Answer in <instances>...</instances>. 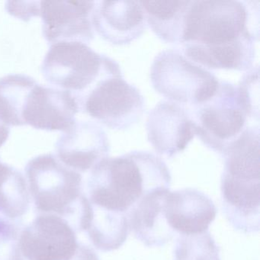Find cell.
I'll return each instance as SVG.
<instances>
[{"label": "cell", "instance_id": "23", "mask_svg": "<svg viewBox=\"0 0 260 260\" xmlns=\"http://www.w3.org/2000/svg\"><path fill=\"white\" fill-rule=\"evenodd\" d=\"M258 69L249 72L237 87L239 97L247 116L258 120Z\"/></svg>", "mask_w": 260, "mask_h": 260}, {"label": "cell", "instance_id": "13", "mask_svg": "<svg viewBox=\"0 0 260 260\" xmlns=\"http://www.w3.org/2000/svg\"><path fill=\"white\" fill-rule=\"evenodd\" d=\"M147 135L156 152L172 156L185 150L194 138V124L187 112L172 102L159 103L149 115Z\"/></svg>", "mask_w": 260, "mask_h": 260}, {"label": "cell", "instance_id": "17", "mask_svg": "<svg viewBox=\"0 0 260 260\" xmlns=\"http://www.w3.org/2000/svg\"><path fill=\"white\" fill-rule=\"evenodd\" d=\"M83 231L96 249L103 252L115 250L124 244L130 231L127 215L90 203Z\"/></svg>", "mask_w": 260, "mask_h": 260}, {"label": "cell", "instance_id": "11", "mask_svg": "<svg viewBox=\"0 0 260 260\" xmlns=\"http://www.w3.org/2000/svg\"><path fill=\"white\" fill-rule=\"evenodd\" d=\"M78 112V106L71 92L36 82L24 101L21 124L38 130L65 132L77 122Z\"/></svg>", "mask_w": 260, "mask_h": 260}, {"label": "cell", "instance_id": "4", "mask_svg": "<svg viewBox=\"0 0 260 260\" xmlns=\"http://www.w3.org/2000/svg\"><path fill=\"white\" fill-rule=\"evenodd\" d=\"M28 188L39 214H55L80 231L89 205L81 174L52 153L33 158L25 168Z\"/></svg>", "mask_w": 260, "mask_h": 260}, {"label": "cell", "instance_id": "12", "mask_svg": "<svg viewBox=\"0 0 260 260\" xmlns=\"http://www.w3.org/2000/svg\"><path fill=\"white\" fill-rule=\"evenodd\" d=\"M57 156L67 167L78 173L92 170L109 157L106 132L91 121H77L56 143Z\"/></svg>", "mask_w": 260, "mask_h": 260}, {"label": "cell", "instance_id": "14", "mask_svg": "<svg viewBox=\"0 0 260 260\" xmlns=\"http://www.w3.org/2000/svg\"><path fill=\"white\" fill-rule=\"evenodd\" d=\"M92 24L104 40L124 45L144 33L147 21L139 1H100L95 2Z\"/></svg>", "mask_w": 260, "mask_h": 260}, {"label": "cell", "instance_id": "21", "mask_svg": "<svg viewBox=\"0 0 260 260\" xmlns=\"http://www.w3.org/2000/svg\"><path fill=\"white\" fill-rule=\"evenodd\" d=\"M173 260H220V249L208 231L178 235Z\"/></svg>", "mask_w": 260, "mask_h": 260}, {"label": "cell", "instance_id": "26", "mask_svg": "<svg viewBox=\"0 0 260 260\" xmlns=\"http://www.w3.org/2000/svg\"><path fill=\"white\" fill-rule=\"evenodd\" d=\"M10 128L0 121V147H2L10 137Z\"/></svg>", "mask_w": 260, "mask_h": 260}, {"label": "cell", "instance_id": "7", "mask_svg": "<svg viewBox=\"0 0 260 260\" xmlns=\"http://www.w3.org/2000/svg\"><path fill=\"white\" fill-rule=\"evenodd\" d=\"M196 107L194 135L218 153H223L245 130L248 116L234 85L219 83L215 95Z\"/></svg>", "mask_w": 260, "mask_h": 260}, {"label": "cell", "instance_id": "18", "mask_svg": "<svg viewBox=\"0 0 260 260\" xmlns=\"http://www.w3.org/2000/svg\"><path fill=\"white\" fill-rule=\"evenodd\" d=\"M192 1H143L147 24L162 41L181 43Z\"/></svg>", "mask_w": 260, "mask_h": 260}, {"label": "cell", "instance_id": "1", "mask_svg": "<svg viewBox=\"0 0 260 260\" xmlns=\"http://www.w3.org/2000/svg\"><path fill=\"white\" fill-rule=\"evenodd\" d=\"M251 19L248 2L192 1L181 42L185 56L211 69L247 71L258 39Z\"/></svg>", "mask_w": 260, "mask_h": 260}, {"label": "cell", "instance_id": "8", "mask_svg": "<svg viewBox=\"0 0 260 260\" xmlns=\"http://www.w3.org/2000/svg\"><path fill=\"white\" fill-rule=\"evenodd\" d=\"M144 109L141 92L118 73L99 82L80 103L79 112L109 128L125 130L140 119Z\"/></svg>", "mask_w": 260, "mask_h": 260}, {"label": "cell", "instance_id": "10", "mask_svg": "<svg viewBox=\"0 0 260 260\" xmlns=\"http://www.w3.org/2000/svg\"><path fill=\"white\" fill-rule=\"evenodd\" d=\"M95 1H40L42 32L51 44L80 42L89 45L94 36Z\"/></svg>", "mask_w": 260, "mask_h": 260}, {"label": "cell", "instance_id": "2", "mask_svg": "<svg viewBox=\"0 0 260 260\" xmlns=\"http://www.w3.org/2000/svg\"><path fill=\"white\" fill-rule=\"evenodd\" d=\"M171 175L164 161L147 152L106 157L90 171L88 199L92 205L127 215L137 202L157 188H170Z\"/></svg>", "mask_w": 260, "mask_h": 260}, {"label": "cell", "instance_id": "9", "mask_svg": "<svg viewBox=\"0 0 260 260\" xmlns=\"http://www.w3.org/2000/svg\"><path fill=\"white\" fill-rule=\"evenodd\" d=\"M19 245L28 260H69L80 243L68 220L55 214H40L22 229Z\"/></svg>", "mask_w": 260, "mask_h": 260}, {"label": "cell", "instance_id": "6", "mask_svg": "<svg viewBox=\"0 0 260 260\" xmlns=\"http://www.w3.org/2000/svg\"><path fill=\"white\" fill-rule=\"evenodd\" d=\"M150 79L161 95L176 103L194 106L212 98L220 83L211 73L173 50L162 51L156 57Z\"/></svg>", "mask_w": 260, "mask_h": 260}, {"label": "cell", "instance_id": "25", "mask_svg": "<svg viewBox=\"0 0 260 260\" xmlns=\"http://www.w3.org/2000/svg\"><path fill=\"white\" fill-rule=\"evenodd\" d=\"M69 260H100V258L93 249L80 243L75 255Z\"/></svg>", "mask_w": 260, "mask_h": 260}, {"label": "cell", "instance_id": "3", "mask_svg": "<svg viewBox=\"0 0 260 260\" xmlns=\"http://www.w3.org/2000/svg\"><path fill=\"white\" fill-rule=\"evenodd\" d=\"M222 206L234 229L244 234L259 231V132L247 128L223 153Z\"/></svg>", "mask_w": 260, "mask_h": 260}, {"label": "cell", "instance_id": "5", "mask_svg": "<svg viewBox=\"0 0 260 260\" xmlns=\"http://www.w3.org/2000/svg\"><path fill=\"white\" fill-rule=\"evenodd\" d=\"M42 73L50 84L71 92L79 108L99 82L121 72L115 60L98 54L86 44L60 42L51 45Z\"/></svg>", "mask_w": 260, "mask_h": 260}, {"label": "cell", "instance_id": "15", "mask_svg": "<svg viewBox=\"0 0 260 260\" xmlns=\"http://www.w3.org/2000/svg\"><path fill=\"white\" fill-rule=\"evenodd\" d=\"M164 214L176 235H191L208 231L217 215V208L212 200L199 190H170L164 202Z\"/></svg>", "mask_w": 260, "mask_h": 260}, {"label": "cell", "instance_id": "22", "mask_svg": "<svg viewBox=\"0 0 260 260\" xmlns=\"http://www.w3.org/2000/svg\"><path fill=\"white\" fill-rule=\"evenodd\" d=\"M22 223L11 220L0 213V260H25L19 240Z\"/></svg>", "mask_w": 260, "mask_h": 260}, {"label": "cell", "instance_id": "19", "mask_svg": "<svg viewBox=\"0 0 260 260\" xmlns=\"http://www.w3.org/2000/svg\"><path fill=\"white\" fill-rule=\"evenodd\" d=\"M29 205L26 179L21 172L0 159V213L11 220H20Z\"/></svg>", "mask_w": 260, "mask_h": 260}, {"label": "cell", "instance_id": "20", "mask_svg": "<svg viewBox=\"0 0 260 260\" xmlns=\"http://www.w3.org/2000/svg\"><path fill=\"white\" fill-rule=\"evenodd\" d=\"M36 82L24 74H10L0 78V121L6 125L22 126L24 101Z\"/></svg>", "mask_w": 260, "mask_h": 260}, {"label": "cell", "instance_id": "24", "mask_svg": "<svg viewBox=\"0 0 260 260\" xmlns=\"http://www.w3.org/2000/svg\"><path fill=\"white\" fill-rule=\"evenodd\" d=\"M23 3L25 6L21 5L20 3H7V10L12 16L23 21H28L34 16H39L40 1Z\"/></svg>", "mask_w": 260, "mask_h": 260}, {"label": "cell", "instance_id": "16", "mask_svg": "<svg viewBox=\"0 0 260 260\" xmlns=\"http://www.w3.org/2000/svg\"><path fill=\"white\" fill-rule=\"evenodd\" d=\"M169 191L170 188H157L150 191L127 213L129 229L148 247L164 246L176 235L164 214V202Z\"/></svg>", "mask_w": 260, "mask_h": 260}]
</instances>
